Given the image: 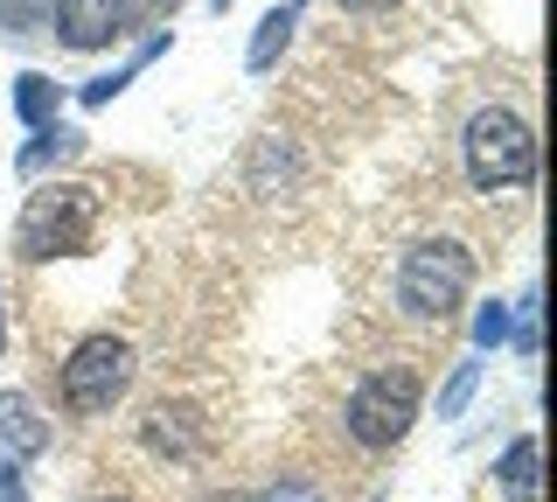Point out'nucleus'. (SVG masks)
<instances>
[{
    "mask_svg": "<svg viewBox=\"0 0 557 502\" xmlns=\"http://www.w3.org/2000/svg\"><path fill=\"white\" fill-rule=\"evenodd\" d=\"M474 293V252L460 237H425L397 266V307L411 321H453Z\"/></svg>",
    "mask_w": 557,
    "mask_h": 502,
    "instance_id": "obj_1",
    "label": "nucleus"
},
{
    "mask_svg": "<svg viewBox=\"0 0 557 502\" xmlns=\"http://www.w3.org/2000/svg\"><path fill=\"white\" fill-rule=\"evenodd\" d=\"M91 231H98V196L84 182H49V188H35L28 196V210L22 223H14V252L22 258H77L84 245H91Z\"/></svg>",
    "mask_w": 557,
    "mask_h": 502,
    "instance_id": "obj_2",
    "label": "nucleus"
},
{
    "mask_svg": "<svg viewBox=\"0 0 557 502\" xmlns=\"http://www.w3.org/2000/svg\"><path fill=\"white\" fill-rule=\"evenodd\" d=\"M467 182L487 188V196H502V188H522L536 175V133L530 119L509 112V106H487L467 119Z\"/></svg>",
    "mask_w": 557,
    "mask_h": 502,
    "instance_id": "obj_3",
    "label": "nucleus"
},
{
    "mask_svg": "<svg viewBox=\"0 0 557 502\" xmlns=\"http://www.w3.org/2000/svg\"><path fill=\"white\" fill-rule=\"evenodd\" d=\"M411 419H418V370H411V363L370 370L356 391H348V405H342L348 440L370 446V454H391V446L411 432Z\"/></svg>",
    "mask_w": 557,
    "mask_h": 502,
    "instance_id": "obj_4",
    "label": "nucleus"
},
{
    "mask_svg": "<svg viewBox=\"0 0 557 502\" xmlns=\"http://www.w3.org/2000/svg\"><path fill=\"white\" fill-rule=\"evenodd\" d=\"M133 342L126 335H84L77 350L63 363V405L84 412V419H98V412H112L119 397L133 391Z\"/></svg>",
    "mask_w": 557,
    "mask_h": 502,
    "instance_id": "obj_5",
    "label": "nucleus"
},
{
    "mask_svg": "<svg viewBox=\"0 0 557 502\" xmlns=\"http://www.w3.org/2000/svg\"><path fill=\"white\" fill-rule=\"evenodd\" d=\"M139 440H147L153 454H168V461H196L209 446V419H202V405H188V397H161V405H147V419H139Z\"/></svg>",
    "mask_w": 557,
    "mask_h": 502,
    "instance_id": "obj_6",
    "label": "nucleus"
},
{
    "mask_svg": "<svg viewBox=\"0 0 557 502\" xmlns=\"http://www.w3.org/2000/svg\"><path fill=\"white\" fill-rule=\"evenodd\" d=\"M57 36L63 49H104V42H119L133 28V8L126 0H57Z\"/></svg>",
    "mask_w": 557,
    "mask_h": 502,
    "instance_id": "obj_7",
    "label": "nucleus"
},
{
    "mask_svg": "<svg viewBox=\"0 0 557 502\" xmlns=\"http://www.w3.org/2000/svg\"><path fill=\"white\" fill-rule=\"evenodd\" d=\"M0 440H8V454L14 461H35L57 432H49V419L35 412V397L28 391H0Z\"/></svg>",
    "mask_w": 557,
    "mask_h": 502,
    "instance_id": "obj_8",
    "label": "nucleus"
},
{
    "mask_svg": "<svg viewBox=\"0 0 557 502\" xmlns=\"http://www.w3.org/2000/svg\"><path fill=\"white\" fill-rule=\"evenodd\" d=\"M495 489L509 502H536V495H544V446H536V432L509 440V454L495 461Z\"/></svg>",
    "mask_w": 557,
    "mask_h": 502,
    "instance_id": "obj_9",
    "label": "nucleus"
},
{
    "mask_svg": "<svg viewBox=\"0 0 557 502\" xmlns=\"http://www.w3.org/2000/svg\"><path fill=\"white\" fill-rule=\"evenodd\" d=\"M300 8H307V0H278L265 22H258L251 49H244V71H272V63H278V49H286V42H293V28H300Z\"/></svg>",
    "mask_w": 557,
    "mask_h": 502,
    "instance_id": "obj_10",
    "label": "nucleus"
},
{
    "mask_svg": "<svg viewBox=\"0 0 557 502\" xmlns=\"http://www.w3.org/2000/svg\"><path fill=\"white\" fill-rule=\"evenodd\" d=\"M14 112H22V126H57V112H63V91H57V77H42V71H22L14 77Z\"/></svg>",
    "mask_w": 557,
    "mask_h": 502,
    "instance_id": "obj_11",
    "label": "nucleus"
},
{
    "mask_svg": "<svg viewBox=\"0 0 557 502\" xmlns=\"http://www.w3.org/2000/svg\"><path fill=\"white\" fill-rule=\"evenodd\" d=\"M77 147H84V133H77V126H63V119H57V126H42V133H35V147H22V175H42V168L70 161Z\"/></svg>",
    "mask_w": 557,
    "mask_h": 502,
    "instance_id": "obj_12",
    "label": "nucleus"
},
{
    "mask_svg": "<svg viewBox=\"0 0 557 502\" xmlns=\"http://www.w3.org/2000/svg\"><path fill=\"white\" fill-rule=\"evenodd\" d=\"M161 49H168V28H161V36H153L147 49H133V63H126V71H104V77H91V84H84V106H112V98L126 91V77H133V71H147V63L161 57Z\"/></svg>",
    "mask_w": 557,
    "mask_h": 502,
    "instance_id": "obj_13",
    "label": "nucleus"
},
{
    "mask_svg": "<svg viewBox=\"0 0 557 502\" xmlns=\"http://www.w3.org/2000/svg\"><path fill=\"white\" fill-rule=\"evenodd\" d=\"M49 14H57V0H0V28L8 36H42Z\"/></svg>",
    "mask_w": 557,
    "mask_h": 502,
    "instance_id": "obj_14",
    "label": "nucleus"
},
{
    "mask_svg": "<svg viewBox=\"0 0 557 502\" xmlns=\"http://www.w3.org/2000/svg\"><path fill=\"white\" fill-rule=\"evenodd\" d=\"M509 328H516V307L487 301L481 315H474V350H495V342H509Z\"/></svg>",
    "mask_w": 557,
    "mask_h": 502,
    "instance_id": "obj_15",
    "label": "nucleus"
},
{
    "mask_svg": "<svg viewBox=\"0 0 557 502\" xmlns=\"http://www.w3.org/2000/svg\"><path fill=\"white\" fill-rule=\"evenodd\" d=\"M474 391H481V356L453 370V384L440 391V412H446V419H460V412H467V397H474Z\"/></svg>",
    "mask_w": 557,
    "mask_h": 502,
    "instance_id": "obj_16",
    "label": "nucleus"
},
{
    "mask_svg": "<svg viewBox=\"0 0 557 502\" xmlns=\"http://www.w3.org/2000/svg\"><path fill=\"white\" fill-rule=\"evenodd\" d=\"M251 502H321V489H313V481H300V475H278L272 489H258Z\"/></svg>",
    "mask_w": 557,
    "mask_h": 502,
    "instance_id": "obj_17",
    "label": "nucleus"
},
{
    "mask_svg": "<svg viewBox=\"0 0 557 502\" xmlns=\"http://www.w3.org/2000/svg\"><path fill=\"white\" fill-rule=\"evenodd\" d=\"M516 350H522V356L544 350V321H536V286L522 293V335H516Z\"/></svg>",
    "mask_w": 557,
    "mask_h": 502,
    "instance_id": "obj_18",
    "label": "nucleus"
},
{
    "mask_svg": "<svg viewBox=\"0 0 557 502\" xmlns=\"http://www.w3.org/2000/svg\"><path fill=\"white\" fill-rule=\"evenodd\" d=\"M0 502H28V481H22L14 461H0Z\"/></svg>",
    "mask_w": 557,
    "mask_h": 502,
    "instance_id": "obj_19",
    "label": "nucleus"
},
{
    "mask_svg": "<svg viewBox=\"0 0 557 502\" xmlns=\"http://www.w3.org/2000/svg\"><path fill=\"white\" fill-rule=\"evenodd\" d=\"M126 8H133V14H147V22H161V14H174L182 0H126Z\"/></svg>",
    "mask_w": 557,
    "mask_h": 502,
    "instance_id": "obj_20",
    "label": "nucleus"
},
{
    "mask_svg": "<svg viewBox=\"0 0 557 502\" xmlns=\"http://www.w3.org/2000/svg\"><path fill=\"white\" fill-rule=\"evenodd\" d=\"M335 8H348V14H383L391 0H335Z\"/></svg>",
    "mask_w": 557,
    "mask_h": 502,
    "instance_id": "obj_21",
    "label": "nucleus"
},
{
    "mask_svg": "<svg viewBox=\"0 0 557 502\" xmlns=\"http://www.w3.org/2000/svg\"><path fill=\"white\" fill-rule=\"evenodd\" d=\"M0 350H8V293H0Z\"/></svg>",
    "mask_w": 557,
    "mask_h": 502,
    "instance_id": "obj_22",
    "label": "nucleus"
},
{
    "mask_svg": "<svg viewBox=\"0 0 557 502\" xmlns=\"http://www.w3.org/2000/svg\"><path fill=\"white\" fill-rule=\"evenodd\" d=\"M202 502H251V495H202Z\"/></svg>",
    "mask_w": 557,
    "mask_h": 502,
    "instance_id": "obj_23",
    "label": "nucleus"
},
{
    "mask_svg": "<svg viewBox=\"0 0 557 502\" xmlns=\"http://www.w3.org/2000/svg\"><path fill=\"white\" fill-rule=\"evenodd\" d=\"M98 502H133V495H98Z\"/></svg>",
    "mask_w": 557,
    "mask_h": 502,
    "instance_id": "obj_24",
    "label": "nucleus"
},
{
    "mask_svg": "<svg viewBox=\"0 0 557 502\" xmlns=\"http://www.w3.org/2000/svg\"><path fill=\"white\" fill-rule=\"evenodd\" d=\"M209 8H216V14H223V8H231V0H209Z\"/></svg>",
    "mask_w": 557,
    "mask_h": 502,
    "instance_id": "obj_25",
    "label": "nucleus"
}]
</instances>
